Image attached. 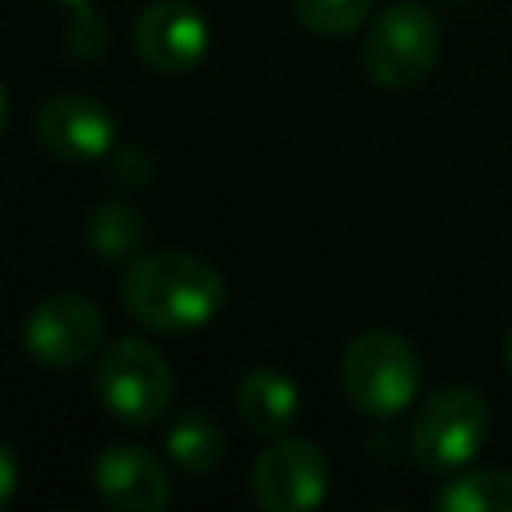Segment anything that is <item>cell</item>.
Here are the masks:
<instances>
[{
  "label": "cell",
  "instance_id": "cell-1",
  "mask_svg": "<svg viewBox=\"0 0 512 512\" xmlns=\"http://www.w3.org/2000/svg\"><path fill=\"white\" fill-rule=\"evenodd\" d=\"M120 300L128 316L152 332H196L220 312L224 284L208 260L164 248L132 260L120 280Z\"/></svg>",
  "mask_w": 512,
  "mask_h": 512
},
{
  "label": "cell",
  "instance_id": "cell-2",
  "mask_svg": "<svg viewBox=\"0 0 512 512\" xmlns=\"http://www.w3.org/2000/svg\"><path fill=\"white\" fill-rule=\"evenodd\" d=\"M340 384L356 412L368 420H392L412 404L420 388V360L400 332L368 328L344 348Z\"/></svg>",
  "mask_w": 512,
  "mask_h": 512
},
{
  "label": "cell",
  "instance_id": "cell-3",
  "mask_svg": "<svg viewBox=\"0 0 512 512\" xmlns=\"http://www.w3.org/2000/svg\"><path fill=\"white\" fill-rule=\"evenodd\" d=\"M440 56V28L428 4L396 0L364 32L360 60L380 88H416Z\"/></svg>",
  "mask_w": 512,
  "mask_h": 512
},
{
  "label": "cell",
  "instance_id": "cell-4",
  "mask_svg": "<svg viewBox=\"0 0 512 512\" xmlns=\"http://www.w3.org/2000/svg\"><path fill=\"white\" fill-rule=\"evenodd\" d=\"M100 404L124 424H156L172 404V368L148 340L120 336L96 360Z\"/></svg>",
  "mask_w": 512,
  "mask_h": 512
},
{
  "label": "cell",
  "instance_id": "cell-5",
  "mask_svg": "<svg viewBox=\"0 0 512 512\" xmlns=\"http://www.w3.org/2000/svg\"><path fill=\"white\" fill-rule=\"evenodd\" d=\"M488 428L492 416L484 396L468 384H444L420 404L412 420V456L428 472H452L484 448Z\"/></svg>",
  "mask_w": 512,
  "mask_h": 512
},
{
  "label": "cell",
  "instance_id": "cell-6",
  "mask_svg": "<svg viewBox=\"0 0 512 512\" xmlns=\"http://www.w3.org/2000/svg\"><path fill=\"white\" fill-rule=\"evenodd\" d=\"M252 496L264 512H308L328 496V460L304 436H272L252 464Z\"/></svg>",
  "mask_w": 512,
  "mask_h": 512
},
{
  "label": "cell",
  "instance_id": "cell-7",
  "mask_svg": "<svg viewBox=\"0 0 512 512\" xmlns=\"http://www.w3.org/2000/svg\"><path fill=\"white\" fill-rule=\"evenodd\" d=\"M24 352L48 368L84 364L104 336V320L96 304L80 292H52L24 316Z\"/></svg>",
  "mask_w": 512,
  "mask_h": 512
},
{
  "label": "cell",
  "instance_id": "cell-8",
  "mask_svg": "<svg viewBox=\"0 0 512 512\" xmlns=\"http://www.w3.org/2000/svg\"><path fill=\"white\" fill-rule=\"evenodd\" d=\"M36 140L64 164L104 160L116 144V116L80 92H56L36 108Z\"/></svg>",
  "mask_w": 512,
  "mask_h": 512
},
{
  "label": "cell",
  "instance_id": "cell-9",
  "mask_svg": "<svg viewBox=\"0 0 512 512\" xmlns=\"http://www.w3.org/2000/svg\"><path fill=\"white\" fill-rule=\"evenodd\" d=\"M208 20L184 0H156L132 24L136 56L152 72H192L208 52Z\"/></svg>",
  "mask_w": 512,
  "mask_h": 512
},
{
  "label": "cell",
  "instance_id": "cell-10",
  "mask_svg": "<svg viewBox=\"0 0 512 512\" xmlns=\"http://www.w3.org/2000/svg\"><path fill=\"white\" fill-rule=\"evenodd\" d=\"M96 496L120 512H160L172 496L168 468L140 444H112L92 464Z\"/></svg>",
  "mask_w": 512,
  "mask_h": 512
},
{
  "label": "cell",
  "instance_id": "cell-11",
  "mask_svg": "<svg viewBox=\"0 0 512 512\" xmlns=\"http://www.w3.org/2000/svg\"><path fill=\"white\" fill-rule=\"evenodd\" d=\"M236 408L240 420L256 432V436H284L296 424L300 412V388L288 372L280 368H252L240 380L236 392Z\"/></svg>",
  "mask_w": 512,
  "mask_h": 512
},
{
  "label": "cell",
  "instance_id": "cell-12",
  "mask_svg": "<svg viewBox=\"0 0 512 512\" xmlns=\"http://www.w3.org/2000/svg\"><path fill=\"white\" fill-rule=\"evenodd\" d=\"M164 448L172 456V464L188 476H204L212 472L220 460H224V432L220 424L200 412V408H184L172 424H168V436H164Z\"/></svg>",
  "mask_w": 512,
  "mask_h": 512
},
{
  "label": "cell",
  "instance_id": "cell-13",
  "mask_svg": "<svg viewBox=\"0 0 512 512\" xmlns=\"http://www.w3.org/2000/svg\"><path fill=\"white\" fill-rule=\"evenodd\" d=\"M88 244L96 256L104 260H128V256H140L144 240H148V224L144 216L124 204V200H100L92 212H88V228H84Z\"/></svg>",
  "mask_w": 512,
  "mask_h": 512
},
{
  "label": "cell",
  "instance_id": "cell-14",
  "mask_svg": "<svg viewBox=\"0 0 512 512\" xmlns=\"http://www.w3.org/2000/svg\"><path fill=\"white\" fill-rule=\"evenodd\" d=\"M432 504L440 512H512V472L488 468V472L452 476L436 488Z\"/></svg>",
  "mask_w": 512,
  "mask_h": 512
},
{
  "label": "cell",
  "instance_id": "cell-15",
  "mask_svg": "<svg viewBox=\"0 0 512 512\" xmlns=\"http://www.w3.org/2000/svg\"><path fill=\"white\" fill-rule=\"evenodd\" d=\"M372 0H292L296 20L316 36H348L368 20Z\"/></svg>",
  "mask_w": 512,
  "mask_h": 512
},
{
  "label": "cell",
  "instance_id": "cell-16",
  "mask_svg": "<svg viewBox=\"0 0 512 512\" xmlns=\"http://www.w3.org/2000/svg\"><path fill=\"white\" fill-rule=\"evenodd\" d=\"M64 48H68V56H76L84 64H96L104 56L108 28H104V20H100L96 8H72V24L64 32Z\"/></svg>",
  "mask_w": 512,
  "mask_h": 512
},
{
  "label": "cell",
  "instance_id": "cell-17",
  "mask_svg": "<svg viewBox=\"0 0 512 512\" xmlns=\"http://www.w3.org/2000/svg\"><path fill=\"white\" fill-rule=\"evenodd\" d=\"M16 480H20V468H16V456H12V448L0 440V508L12 500V492H16Z\"/></svg>",
  "mask_w": 512,
  "mask_h": 512
},
{
  "label": "cell",
  "instance_id": "cell-18",
  "mask_svg": "<svg viewBox=\"0 0 512 512\" xmlns=\"http://www.w3.org/2000/svg\"><path fill=\"white\" fill-rule=\"evenodd\" d=\"M504 364H508V372H512V324H508V336H504Z\"/></svg>",
  "mask_w": 512,
  "mask_h": 512
},
{
  "label": "cell",
  "instance_id": "cell-19",
  "mask_svg": "<svg viewBox=\"0 0 512 512\" xmlns=\"http://www.w3.org/2000/svg\"><path fill=\"white\" fill-rule=\"evenodd\" d=\"M4 120H8V92H4V84H0V128H4Z\"/></svg>",
  "mask_w": 512,
  "mask_h": 512
},
{
  "label": "cell",
  "instance_id": "cell-20",
  "mask_svg": "<svg viewBox=\"0 0 512 512\" xmlns=\"http://www.w3.org/2000/svg\"><path fill=\"white\" fill-rule=\"evenodd\" d=\"M60 4H68V8H92L96 0H60Z\"/></svg>",
  "mask_w": 512,
  "mask_h": 512
}]
</instances>
